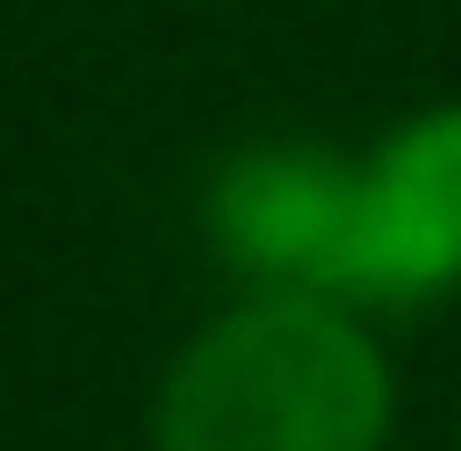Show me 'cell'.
Returning <instances> with one entry per match:
<instances>
[{"label": "cell", "mask_w": 461, "mask_h": 451, "mask_svg": "<svg viewBox=\"0 0 461 451\" xmlns=\"http://www.w3.org/2000/svg\"><path fill=\"white\" fill-rule=\"evenodd\" d=\"M206 256L236 294H334L344 256V148L324 138H246L196 186Z\"/></svg>", "instance_id": "obj_3"}, {"label": "cell", "mask_w": 461, "mask_h": 451, "mask_svg": "<svg viewBox=\"0 0 461 451\" xmlns=\"http://www.w3.org/2000/svg\"><path fill=\"white\" fill-rule=\"evenodd\" d=\"M452 451H461V442H452Z\"/></svg>", "instance_id": "obj_4"}, {"label": "cell", "mask_w": 461, "mask_h": 451, "mask_svg": "<svg viewBox=\"0 0 461 451\" xmlns=\"http://www.w3.org/2000/svg\"><path fill=\"white\" fill-rule=\"evenodd\" d=\"M461 294V98H422L344 148V256L334 304L412 324Z\"/></svg>", "instance_id": "obj_2"}, {"label": "cell", "mask_w": 461, "mask_h": 451, "mask_svg": "<svg viewBox=\"0 0 461 451\" xmlns=\"http://www.w3.org/2000/svg\"><path fill=\"white\" fill-rule=\"evenodd\" d=\"M383 324L334 294H236L148 392V451H393Z\"/></svg>", "instance_id": "obj_1"}]
</instances>
